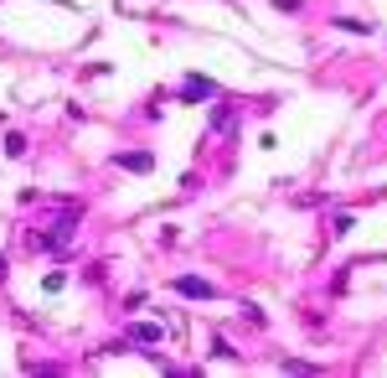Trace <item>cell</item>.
Segmentation results:
<instances>
[{
    "mask_svg": "<svg viewBox=\"0 0 387 378\" xmlns=\"http://www.w3.org/2000/svg\"><path fill=\"white\" fill-rule=\"evenodd\" d=\"M181 99L186 104H202V99H217V83H212V78H202V73H191L181 83Z\"/></svg>",
    "mask_w": 387,
    "mask_h": 378,
    "instance_id": "cell-1",
    "label": "cell"
},
{
    "mask_svg": "<svg viewBox=\"0 0 387 378\" xmlns=\"http://www.w3.org/2000/svg\"><path fill=\"white\" fill-rule=\"evenodd\" d=\"M176 290H181V295H191V301H212V285H207V280H196V275H181V280H176Z\"/></svg>",
    "mask_w": 387,
    "mask_h": 378,
    "instance_id": "cell-2",
    "label": "cell"
},
{
    "mask_svg": "<svg viewBox=\"0 0 387 378\" xmlns=\"http://www.w3.org/2000/svg\"><path fill=\"white\" fill-rule=\"evenodd\" d=\"M119 166H129V172H150V155L135 150V155H119Z\"/></svg>",
    "mask_w": 387,
    "mask_h": 378,
    "instance_id": "cell-3",
    "label": "cell"
},
{
    "mask_svg": "<svg viewBox=\"0 0 387 378\" xmlns=\"http://www.w3.org/2000/svg\"><path fill=\"white\" fill-rule=\"evenodd\" d=\"M129 337L135 342H160V327H129Z\"/></svg>",
    "mask_w": 387,
    "mask_h": 378,
    "instance_id": "cell-4",
    "label": "cell"
},
{
    "mask_svg": "<svg viewBox=\"0 0 387 378\" xmlns=\"http://www.w3.org/2000/svg\"><path fill=\"white\" fill-rule=\"evenodd\" d=\"M0 275H6V259H0Z\"/></svg>",
    "mask_w": 387,
    "mask_h": 378,
    "instance_id": "cell-5",
    "label": "cell"
}]
</instances>
